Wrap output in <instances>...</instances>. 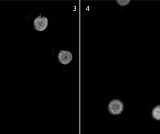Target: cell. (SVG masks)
<instances>
[{
  "instance_id": "6da1fadb",
  "label": "cell",
  "mask_w": 160,
  "mask_h": 134,
  "mask_svg": "<svg viewBox=\"0 0 160 134\" xmlns=\"http://www.w3.org/2000/svg\"><path fill=\"white\" fill-rule=\"evenodd\" d=\"M108 109L110 113L112 115H119L123 111L124 104L118 99L112 100L109 103Z\"/></svg>"
},
{
  "instance_id": "7a4b0ae2",
  "label": "cell",
  "mask_w": 160,
  "mask_h": 134,
  "mask_svg": "<svg viewBox=\"0 0 160 134\" xmlns=\"http://www.w3.org/2000/svg\"><path fill=\"white\" fill-rule=\"evenodd\" d=\"M34 26L37 30L39 31L44 30L48 26V19L45 17L39 16L35 20Z\"/></svg>"
},
{
  "instance_id": "3957f363",
  "label": "cell",
  "mask_w": 160,
  "mask_h": 134,
  "mask_svg": "<svg viewBox=\"0 0 160 134\" xmlns=\"http://www.w3.org/2000/svg\"><path fill=\"white\" fill-rule=\"evenodd\" d=\"M73 59V55L68 51L62 50L58 55V59L62 64L67 65Z\"/></svg>"
},
{
  "instance_id": "277c9868",
  "label": "cell",
  "mask_w": 160,
  "mask_h": 134,
  "mask_svg": "<svg viewBox=\"0 0 160 134\" xmlns=\"http://www.w3.org/2000/svg\"><path fill=\"white\" fill-rule=\"evenodd\" d=\"M152 117L155 119L160 121V105L157 106L153 109Z\"/></svg>"
},
{
  "instance_id": "5b68a950",
  "label": "cell",
  "mask_w": 160,
  "mask_h": 134,
  "mask_svg": "<svg viewBox=\"0 0 160 134\" xmlns=\"http://www.w3.org/2000/svg\"><path fill=\"white\" fill-rule=\"evenodd\" d=\"M117 2L121 6H125L128 5L130 2V1H117Z\"/></svg>"
}]
</instances>
